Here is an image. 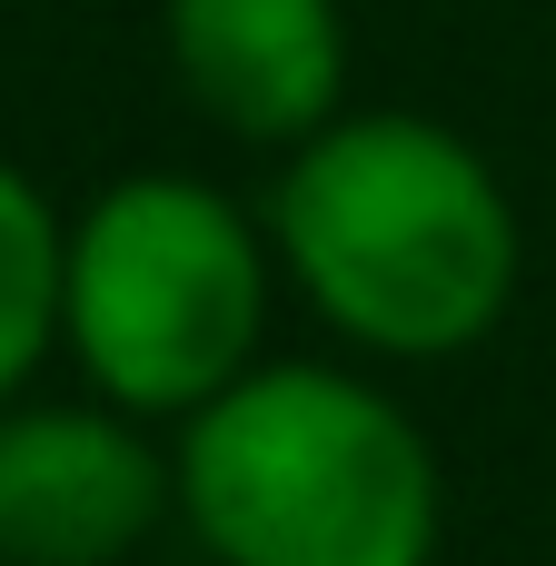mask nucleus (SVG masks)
Returning a JSON list of instances; mask_svg holds the SVG:
<instances>
[{
    "label": "nucleus",
    "instance_id": "obj_1",
    "mask_svg": "<svg viewBox=\"0 0 556 566\" xmlns=\"http://www.w3.org/2000/svg\"><path fill=\"white\" fill-rule=\"evenodd\" d=\"M269 249L289 289L378 358L478 348L527 269L517 199L478 139L418 109H348L279 159Z\"/></svg>",
    "mask_w": 556,
    "mask_h": 566
},
{
    "label": "nucleus",
    "instance_id": "obj_2",
    "mask_svg": "<svg viewBox=\"0 0 556 566\" xmlns=\"http://www.w3.org/2000/svg\"><path fill=\"white\" fill-rule=\"evenodd\" d=\"M179 527L219 566H438L448 478L428 428L358 368L259 358L169 438Z\"/></svg>",
    "mask_w": 556,
    "mask_h": 566
},
{
    "label": "nucleus",
    "instance_id": "obj_3",
    "mask_svg": "<svg viewBox=\"0 0 556 566\" xmlns=\"http://www.w3.org/2000/svg\"><path fill=\"white\" fill-rule=\"evenodd\" d=\"M269 269L279 249L229 189L179 179V169L109 179L70 219L60 348L109 408L179 428L259 368Z\"/></svg>",
    "mask_w": 556,
    "mask_h": 566
},
{
    "label": "nucleus",
    "instance_id": "obj_4",
    "mask_svg": "<svg viewBox=\"0 0 556 566\" xmlns=\"http://www.w3.org/2000/svg\"><path fill=\"white\" fill-rule=\"evenodd\" d=\"M179 517V478L149 448V418L90 408H10L0 418V557L10 566H119L149 527Z\"/></svg>",
    "mask_w": 556,
    "mask_h": 566
},
{
    "label": "nucleus",
    "instance_id": "obj_5",
    "mask_svg": "<svg viewBox=\"0 0 556 566\" xmlns=\"http://www.w3.org/2000/svg\"><path fill=\"white\" fill-rule=\"evenodd\" d=\"M189 109L249 149H298L348 119V20L338 0H169L159 20Z\"/></svg>",
    "mask_w": 556,
    "mask_h": 566
},
{
    "label": "nucleus",
    "instance_id": "obj_6",
    "mask_svg": "<svg viewBox=\"0 0 556 566\" xmlns=\"http://www.w3.org/2000/svg\"><path fill=\"white\" fill-rule=\"evenodd\" d=\"M60 279H70V219L0 159V398L60 348Z\"/></svg>",
    "mask_w": 556,
    "mask_h": 566
},
{
    "label": "nucleus",
    "instance_id": "obj_7",
    "mask_svg": "<svg viewBox=\"0 0 556 566\" xmlns=\"http://www.w3.org/2000/svg\"><path fill=\"white\" fill-rule=\"evenodd\" d=\"M0 566H10V557H0Z\"/></svg>",
    "mask_w": 556,
    "mask_h": 566
}]
</instances>
